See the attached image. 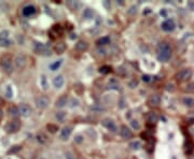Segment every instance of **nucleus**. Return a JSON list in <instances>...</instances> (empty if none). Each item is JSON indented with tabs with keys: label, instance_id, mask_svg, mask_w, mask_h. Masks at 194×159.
I'll use <instances>...</instances> for the list:
<instances>
[{
	"label": "nucleus",
	"instance_id": "4c0bfd02",
	"mask_svg": "<svg viewBox=\"0 0 194 159\" xmlns=\"http://www.w3.org/2000/svg\"><path fill=\"white\" fill-rule=\"evenodd\" d=\"M74 142H76V143H79V144H80V143H82V142H83V137H82L81 135H76V137H74Z\"/></svg>",
	"mask_w": 194,
	"mask_h": 159
},
{
	"label": "nucleus",
	"instance_id": "09e8293b",
	"mask_svg": "<svg viewBox=\"0 0 194 159\" xmlns=\"http://www.w3.org/2000/svg\"><path fill=\"white\" fill-rule=\"evenodd\" d=\"M190 159H194V156H191V157H190Z\"/></svg>",
	"mask_w": 194,
	"mask_h": 159
},
{
	"label": "nucleus",
	"instance_id": "6e6552de",
	"mask_svg": "<svg viewBox=\"0 0 194 159\" xmlns=\"http://www.w3.org/2000/svg\"><path fill=\"white\" fill-rule=\"evenodd\" d=\"M160 103H161V96L160 95H151L150 97L147 100V104L151 108H155V106H159Z\"/></svg>",
	"mask_w": 194,
	"mask_h": 159
},
{
	"label": "nucleus",
	"instance_id": "49530a36",
	"mask_svg": "<svg viewBox=\"0 0 194 159\" xmlns=\"http://www.w3.org/2000/svg\"><path fill=\"white\" fill-rule=\"evenodd\" d=\"M3 103V99L1 98V97H0V104H2Z\"/></svg>",
	"mask_w": 194,
	"mask_h": 159
},
{
	"label": "nucleus",
	"instance_id": "a18cd8bd",
	"mask_svg": "<svg viewBox=\"0 0 194 159\" xmlns=\"http://www.w3.org/2000/svg\"><path fill=\"white\" fill-rule=\"evenodd\" d=\"M189 124H191V125L194 124V117H192V118L189 119Z\"/></svg>",
	"mask_w": 194,
	"mask_h": 159
},
{
	"label": "nucleus",
	"instance_id": "f3484780",
	"mask_svg": "<svg viewBox=\"0 0 194 159\" xmlns=\"http://www.w3.org/2000/svg\"><path fill=\"white\" fill-rule=\"evenodd\" d=\"M184 152H186L187 155H192L194 152V142L191 139H188L186 141V144H184Z\"/></svg>",
	"mask_w": 194,
	"mask_h": 159
},
{
	"label": "nucleus",
	"instance_id": "de8ad7c7",
	"mask_svg": "<svg viewBox=\"0 0 194 159\" xmlns=\"http://www.w3.org/2000/svg\"><path fill=\"white\" fill-rule=\"evenodd\" d=\"M2 117V111H1V109H0V118Z\"/></svg>",
	"mask_w": 194,
	"mask_h": 159
},
{
	"label": "nucleus",
	"instance_id": "423d86ee",
	"mask_svg": "<svg viewBox=\"0 0 194 159\" xmlns=\"http://www.w3.org/2000/svg\"><path fill=\"white\" fill-rule=\"evenodd\" d=\"M35 102H36V105H37V108L43 110V109H46L49 106L50 99L46 96H39L38 98H36Z\"/></svg>",
	"mask_w": 194,
	"mask_h": 159
},
{
	"label": "nucleus",
	"instance_id": "393cba45",
	"mask_svg": "<svg viewBox=\"0 0 194 159\" xmlns=\"http://www.w3.org/2000/svg\"><path fill=\"white\" fill-rule=\"evenodd\" d=\"M93 15H94V12L91 9H86V10L84 11V13H83V17H84L85 19H91L92 17H93Z\"/></svg>",
	"mask_w": 194,
	"mask_h": 159
},
{
	"label": "nucleus",
	"instance_id": "58836bf2",
	"mask_svg": "<svg viewBox=\"0 0 194 159\" xmlns=\"http://www.w3.org/2000/svg\"><path fill=\"white\" fill-rule=\"evenodd\" d=\"M67 4H68V6H70L71 9H76V8H78V6H79V3H78V2H76V1H69Z\"/></svg>",
	"mask_w": 194,
	"mask_h": 159
},
{
	"label": "nucleus",
	"instance_id": "412c9836",
	"mask_svg": "<svg viewBox=\"0 0 194 159\" xmlns=\"http://www.w3.org/2000/svg\"><path fill=\"white\" fill-rule=\"evenodd\" d=\"M109 43H110L109 37H103L96 41V44L98 45V46H104V45H107V44H109Z\"/></svg>",
	"mask_w": 194,
	"mask_h": 159
},
{
	"label": "nucleus",
	"instance_id": "f257e3e1",
	"mask_svg": "<svg viewBox=\"0 0 194 159\" xmlns=\"http://www.w3.org/2000/svg\"><path fill=\"white\" fill-rule=\"evenodd\" d=\"M171 47L167 42H162L157 46V59L161 62H166L170 59L171 57Z\"/></svg>",
	"mask_w": 194,
	"mask_h": 159
},
{
	"label": "nucleus",
	"instance_id": "c03bdc74",
	"mask_svg": "<svg viewBox=\"0 0 194 159\" xmlns=\"http://www.w3.org/2000/svg\"><path fill=\"white\" fill-rule=\"evenodd\" d=\"M104 6H105L106 8H110L111 3H110V2H108V1H105V2H104Z\"/></svg>",
	"mask_w": 194,
	"mask_h": 159
},
{
	"label": "nucleus",
	"instance_id": "c85d7f7f",
	"mask_svg": "<svg viewBox=\"0 0 194 159\" xmlns=\"http://www.w3.org/2000/svg\"><path fill=\"white\" fill-rule=\"evenodd\" d=\"M130 147L132 149H135V151H137V149H139L141 147V143L139 142V141H134V142H132L130 144Z\"/></svg>",
	"mask_w": 194,
	"mask_h": 159
},
{
	"label": "nucleus",
	"instance_id": "4be33fe9",
	"mask_svg": "<svg viewBox=\"0 0 194 159\" xmlns=\"http://www.w3.org/2000/svg\"><path fill=\"white\" fill-rule=\"evenodd\" d=\"M37 140H38V142L41 143V144H46V143L48 142V137H46L43 132H39L37 135Z\"/></svg>",
	"mask_w": 194,
	"mask_h": 159
},
{
	"label": "nucleus",
	"instance_id": "a19ab883",
	"mask_svg": "<svg viewBox=\"0 0 194 159\" xmlns=\"http://www.w3.org/2000/svg\"><path fill=\"white\" fill-rule=\"evenodd\" d=\"M66 159H76L73 156V153H70V152H67L66 153Z\"/></svg>",
	"mask_w": 194,
	"mask_h": 159
},
{
	"label": "nucleus",
	"instance_id": "20e7f679",
	"mask_svg": "<svg viewBox=\"0 0 194 159\" xmlns=\"http://www.w3.org/2000/svg\"><path fill=\"white\" fill-rule=\"evenodd\" d=\"M35 51L37 54L42 56H51L52 54V49H50L48 45L40 42H35Z\"/></svg>",
	"mask_w": 194,
	"mask_h": 159
},
{
	"label": "nucleus",
	"instance_id": "0eeeda50",
	"mask_svg": "<svg viewBox=\"0 0 194 159\" xmlns=\"http://www.w3.org/2000/svg\"><path fill=\"white\" fill-rule=\"evenodd\" d=\"M101 124H103V126L105 127V128H107L108 130H110L111 132H117V130H118L116 122H114V120L111 118H104L103 122H101Z\"/></svg>",
	"mask_w": 194,
	"mask_h": 159
},
{
	"label": "nucleus",
	"instance_id": "bb28decb",
	"mask_svg": "<svg viewBox=\"0 0 194 159\" xmlns=\"http://www.w3.org/2000/svg\"><path fill=\"white\" fill-rule=\"evenodd\" d=\"M9 112H10V114L12 115V116H14V117H17L20 115L19 108H17V106H11Z\"/></svg>",
	"mask_w": 194,
	"mask_h": 159
},
{
	"label": "nucleus",
	"instance_id": "37998d69",
	"mask_svg": "<svg viewBox=\"0 0 194 159\" xmlns=\"http://www.w3.org/2000/svg\"><path fill=\"white\" fill-rule=\"evenodd\" d=\"M151 76L150 75H143V82H150Z\"/></svg>",
	"mask_w": 194,
	"mask_h": 159
},
{
	"label": "nucleus",
	"instance_id": "f8f14e48",
	"mask_svg": "<svg viewBox=\"0 0 194 159\" xmlns=\"http://www.w3.org/2000/svg\"><path fill=\"white\" fill-rule=\"evenodd\" d=\"M17 108H19V112L22 116L28 117L31 115V112H33V111H31V108L28 105V104H21V105L17 106Z\"/></svg>",
	"mask_w": 194,
	"mask_h": 159
},
{
	"label": "nucleus",
	"instance_id": "4468645a",
	"mask_svg": "<svg viewBox=\"0 0 194 159\" xmlns=\"http://www.w3.org/2000/svg\"><path fill=\"white\" fill-rule=\"evenodd\" d=\"M71 132H73V127H70V126L64 127V128L62 129V131H60V139H62L63 141L68 140L71 135Z\"/></svg>",
	"mask_w": 194,
	"mask_h": 159
},
{
	"label": "nucleus",
	"instance_id": "e433bc0d",
	"mask_svg": "<svg viewBox=\"0 0 194 159\" xmlns=\"http://www.w3.org/2000/svg\"><path fill=\"white\" fill-rule=\"evenodd\" d=\"M41 86L43 87V89H46V88H48V85H46V76L44 75L41 76Z\"/></svg>",
	"mask_w": 194,
	"mask_h": 159
},
{
	"label": "nucleus",
	"instance_id": "cd10ccee",
	"mask_svg": "<svg viewBox=\"0 0 194 159\" xmlns=\"http://www.w3.org/2000/svg\"><path fill=\"white\" fill-rule=\"evenodd\" d=\"M66 116H67L66 112H57L55 114L56 119H58L60 122H64V119L66 118Z\"/></svg>",
	"mask_w": 194,
	"mask_h": 159
},
{
	"label": "nucleus",
	"instance_id": "9d476101",
	"mask_svg": "<svg viewBox=\"0 0 194 159\" xmlns=\"http://www.w3.org/2000/svg\"><path fill=\"white\" fill-rule=\"evenodd\" d=\"M176 28V24L173 19H166L165 22L162 23V29L166 32H170Z\"/></svg>",
	"mask_w": 194,
	"mask_h": 159
},
{
	"label": "nucleus",
	"instance_id": "7c9ffc66",
	"mask_svg": "<svg viewBox=\"0 0 194 159\" xmlns=\"http://www.w3.org/2000/svg\"><path fill=\"white\" fill-rule=\"evenodd\" d=\"M46 128H48V130L50 131V132H52V133H55L56 131L58 130V127L56 126V125H54V124H48V125H46Z\"/></svg>",
	"mask_w": 194,
	"mask_h": 159
},
{
	"label": "nucleus",
	"instance_id": "ea45409f",
	"mask_svg": "<svg viewBox=\"0 0 194 159\" xmlns=\"http://www.w3.org/2000/svg\"><path fill=\"white\" fill-rule=\"evenodd\" d=\"M21 149V146H19V145H16V146H13V148L12 149H10V152L9 153H14V152H17V151H20Z\"/></svg>",
	"mask_w": 194,
	"mask_h": 159
},
{
	"label": "nucleus",
	"instance_id": "f704fd0d",
	"mask_svg": "<svg viewBox=\"0 0 194 159\" xmlns=\"http://www.w3.org/2000/svg\"><path fill=\"white\" fill-rule=\"evenodd\" d=\"M6 95H7V97H8L9 99H11V98H12L13 92H12V88H11V86H8V87H7Z\"/></svg>",
	"mask_w": 194,
	"mask_h": 159
},
{
	"label": "nucleus",
	"instance_id": "5701e85b",
	"mask_svg": "<svg viewBox=\"0 0 194 159\" xmlns=\"http://www.w3.org/2000/svg\"><path fill=\"white\" fill-rule=\"evenodd\" d=\"M62 63H63V59L56 60L55 62H53V63L50 65V69H51L52 71H56V70H58V68L62 66Z\"/></svg>",
	"mask_w": 194,
	"mask_h": 159
},
{
	"label": "nucleus",
	"instance_id": "8fccbe9b",
	"mask_svg": "<svg viewBox=\"0 0 194 159\" xmlns=\"http://www.w3.org/2000/svg\"><path fill=\"white\" fill-rule=\"evenodd\" d=\"M41 159H46V158H41Z\"/></svg>",
	"mask_w": 194,
	"mask_h": 159
},
{
	"label": "nucleus",
	"instance_id": "aec40b11",
	"mask_svg": "<svg viewBox=\"0 0 194 159\" xmlns=\"http://www.w3.org/2000/svg\"><path fill=\"white\" fill-rule=\"evenodd\" d=\"M54 51L57 54H63L66 51V44H65L64 42L57 43V44H55V46H54Z\"/></svg>",
	"mask_w": 194,
	"mask_h": 159
},
{
	"label": "nucleus",
	"instance_id": "ddd939ff",
	"mask_svg": "<svg viewBox=\"0 0 194 159\" xmlns=\"http://www.w3.org/2000/svg\"><path fill=\"white\" fill-rule=\"evenodd\" d=\"M15 66L19 69H24L25 66H26V57L24 55H22V54H19L15 57Z\"/></svg>",
	"mask_w": 194,
	"mask_h": 159
},
{
	"label": "nucleus",
	"instance_id": "c9c22d12",
	"mask_svg": "<svg viewBox=\"0 0 194 159\" xmlns=\"http://www.w3.org/2000/svg\"><path fill=\"white\" fill-rule=\"evenodd\" d=\"M0 39H9V31L3 30L0 32Z\"/></svg>",
	"mask_w": 194,
	"mask_h": 159
},
{
	"label": "nucleus",
	"instance_id": "b1692460",
	"mask_svg": "<svg viewBox=\"0 0 194 159\" xmlns=\"http://www.w3.org/2000/svg\"><path fill=\"white\" fill-rule=\"evenodd\" d=\"M183 104L188 108H193L194 106V99L190 98V97H186L183 98Z\"/></svg>",
	"mask_w": 194,
	"mask_h": 159
},
{
	"label": "nucleus",
	"instance_id": "2eb2a0df",
	"mask_svg": "<svg viewBox=\"0 0 194 159\" xmlns=\"http://www.w3.org/2000/svg\"><path fill=\"white\" fill-rule=\"evenodd\" d=\"M67 102H68V97L66 95H63L62 97H60L55 102V106L58 109H63L64 106L67 105Z\"/></svg>",
	"mask_w": 194,
	"mask_h": 159
},
{
	"label": "nucleus",
	"instance_id": "72a5a7b5",
	"mask_svg": "<svg viewBox=\"0 0 194 159\" xmlns=\"http://www.w3.org/2000/svg\"><path fill=\"white\" fill-rule=\"evenodd\" d=\"M130 125H132V127L134 129H139V128H140V124H139L138 120H136V119H132V120H130Z\"/></svg>",
	"mask_w": 194,
	"mask_h": 159
},
{
	"label": "nucleus",
	"instance_id": "7ed1b4c3",
	"mask_svg": "<svg viewBox=\"0 0 194 159\" xmlns=\"http://www.w3.org/2000/svg\"><path fill=\"white\" fill-rule=\"evenodd\" d=\"M193 75V70L190 68H187V69H182L179 72H177L175 75V80L179 83H183V82L189 81Z\"/></svg>",
	"mask_w": 194,
	"mask_h": 159
},
{
	"label": "nucleus",
	"instance_id": "6ab92c4d",
	"mask_svg": "<svg viewBox=\"0 0 194 159\" xmlns=\"http://www.w3.org/2000/svg\"><path fill=\"white\" fill-rule=\"evenodd\" d=\"M89 49V44L85 41H78L76 44V49L78 52H85Z\"/></svg>",
	"mask_w": 194,
	"mask_h": 159
},
{
	"label": "nucleus",
	"instance_id": "79ce46f5",
	"mask_svg": "<svg viewBox=\"0 0 194 159\" xmlns=\"http://www.w3.org/2000/svg\"><path fill=\"white\" fill-rule=\"evenodd\" d=\"M166 89H167L168 92H174V89H175V88H174L173 84H167V85H166Z\"/></svg>",
	"mask_w": 194,
	"mask_h": 159
},
{
	"label": "nucleus",
	"instance_id": "a878e982",
	"mask_svg": "<svg viewBox=\"0 0 194 159\" xmlns=\"http://www.w3.org/2000/svg\"><path fill=\"white\" fill-rule=\"evenodd\" d=\"M108 87H109L110 89H117V90L120 89V85H119V84L117 83V81H114V80H112L111 82H109Z\"/></svg>",
	"mask_w": 194,
	"mask_h": 159
},
{
	"label": "nucleus",
	"instance_id": "f03ea898",
	"mask_svg": "<svg viewBox=\"0 0 194 159\" xmlns=\"http://www.w3.org/2000/svg\"><path fill=\"white\" fill-rule=\"evenodd\" d=\"M0 66H1L2 70H3L6 73L11 74L13 72V62L12 58L9 55H3L0 58Z\"/></svg>",
	"mask_w": 194,
	"mask_h": 159
},
{
	"label": "nucleus",
	"instance_id": "473e14b6",
	"mask_svg": "<svg viewBox=\"0 0 194 159\" xmlns=\"http://www.w3.org/2000/svg\"><path fill=\"white\" fill-rule=\"evenodd\" d=\"M183 90L186 92H194V82H192V83H189Z\"/></svg>",
	"mask_w": 194,
	"mask_h": 159
},
{
	"label": "nucleus",
	"instance_id": "c756f323",
	"mask_svg": "<svg viewBox=\"0 0 194 159\" xmlns=\"http://www.w3.org/2000/svg\"><path fill=\"white\" fill-rule=\"evenodd\" d=\"M99 72L103 74H108L111 72V67H109V66H103V67H100V69H99Z\"/></svg>",
	"mask_w": 194,
	"mask_h": 159
},
{
	"label": "nucleus",
	"instance_id": "9b49d317",
	"mask_svg": "<svg viewBox=\"0 0 194 159\" xmlns=\"http://www.w3.org/2000/svg\"><path fill=\"white\" fill-rule=\"evenodd\" d=\"M120 135H121V137L123 138V139H125V140L132 139V138H133V132H132V130H130V129L128 128L127 126H125V125L121 126Z\"/></svg>",
	"mask_w": 194,
	"mask_h": 159
},
{
	"label": "nucleus",
	"instance_id": "39448f33",
	"mask_svg": "<svg viewBox=\"0 0 194 159\" xmlns=\"http://www.w3.org/2000/svg\"><path fill=\"white\" fill-rule=\"evenodd\" d=\"M21 128V122L19 119H13L4 126V130L8 133H15Z\"/></svg>",
	"mask_w": 194,
	"mask_h": 159
},
{
	"label": "nucleus",
	"instance_id": "dca6fc26",
	"mask_svg": "<svg viewBox=\"0 0 194 159\" xmlns=\"http://www.w3.org/2000/svg\"><path fill=\"white\" fill-rule=\"evenodd\" d=\"M64 84H65V79L63 75H57L53 79V85H54V87L57 88V89L62 88L63 86H64Z\"/></svg>",
	"mask_w": 194,
	"mask_h": 159
},
{
	"label": "nucleus",
	"instance_id": "1a4fd4ad",
	"mask_svg": "<svg viewBox=\"0 0 194 159\" xmlns=\"http://www.w3.org/2000/svg\"><path fill=\"white\" fill-rule=\"evenodd\" d=\"M146 119L148 125H151V126H154L157 125V122H159V116L155 112H148L146 115Z\"/></svg>",
	"mask_w": 194,
	"mask_h": 159
},
{
	"label": "nucleus",
	"instance_id": "2f4dec72",
	"mask_svg": "<svg viewBox=\"0 0 194 159\" xmlns=\"http://www.w3.org/2000/svg\"><path fill=\"white\" fill-rule=\"evenodd\" d=\"M11 44H12V42L10 41V39H0V46L7 47L10 46Z\"/></svg>",
	"mask_w": 194,
	"mask_h": 159
},
{
	"label": "nucleus",
	"instance_id": "a211bd4d",
	"mask_svg": "<svg viewBox=\"0 0 194 159\" xmlns=\"http://www.w3.org/2000/svg\"><path fill=\"white\" fill-rule=\"evenodd\" d=\"M36 12H37V10H36V6H31V4H29V6H26L25 8L23 9V15L24 16H31V15L36 14Z\"/></svg>",
	"mask_w": 194,
	"mask_h": 159
}]
</instances>
